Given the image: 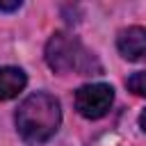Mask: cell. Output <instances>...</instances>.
Segmentation results:
<instances>
[{"instance_id":"2","label":"cell","mask_w":146,"mask_h":146,"mask_svg":"<svg viewBox=\"0 0 146 146\" xmlns=\"http://www.w3.org/2000/svg\"><path fill=\"white\" fill-rule=\"evenodd\" d=\"M46 62L55 73H78V75H98L103 66L98 57L73 34L55 32L46 43Z\"/></svg>"},{"instance_id":"6","label":"cell","mask_w":146,"mask_h":146,"mask_svg":"<svg viewBox=\"0 0 146 146\" xmlns=\"http://www.w3.org/2000/svg\"><path fill=\"white\" fill-rule=\"evenodd\" d=\"M125 87L137 94V96H146V71H137L125 80Z\"/></svg>"},{"instance_id":"4","label":"cell","mask_w":146,"mask_h":146,"mask_svg":"<svg viewBox=\"0 0 146 146\" xmlns=\"http://www.w3.org/2000/svg\"><path fill=\"white\" fill-rule=\"evenodd\" d=\"M116 48L128 62H144L146 59V27L132 25L119 32Z\"/></svg>"},{"instance_id":"1","label":"cell","mask_w":146,"mask_h":146,"mask_svg":"<svg viewBox=\"0 0 146 146\" xmlns=\"http://www.w3.org/2000/svg\"><path fill=\"white\" fill-rule=\"evenodd\" d=\"M14 121L18 135L27 144H43L57 132L62 123L59 100L46 91H36L18 105Z\"/></svg>"},{"instance_id":"3","label":"cell","mask_w":146,"mask_h":146,"mask_svg":"<svg viewBox=\"0 0 146 146\" xmlns=\"http://www.w3.org/2000/svg\"><path fill=\"white\" fill-rule=\"evenodd\" d=\"M114 103V89L105 82L84 84L75 91V110L84 119H100L110 112Z\"/></svg>"},{"instance_id":"5","label":"cell","mask_w":146,"mask_h":146,"mask_svg":"<svg viewBox=\"0 0 146 146\" xmlns=\"http://www.w3.org/2000/svg\"><path fill=\"white\" fill-rule=\"evenodd\" d=\"M27 84V75L16 66H0V100L16 98Z\"/></svg>"},{"instance_id":"7","label":"cell","mask_w":146,"mask_h":146,"mask_svg":"<svg viewBox=\"0 0 146 146\" xmlns=\"http://www.w3.org/2000/svg\"><path fill=\"white\" fill-rule=\"evenodd\" d=\"M139 125L146 130V110H144V112H141V116H139Z\"/></svg>"}]
</instances>
